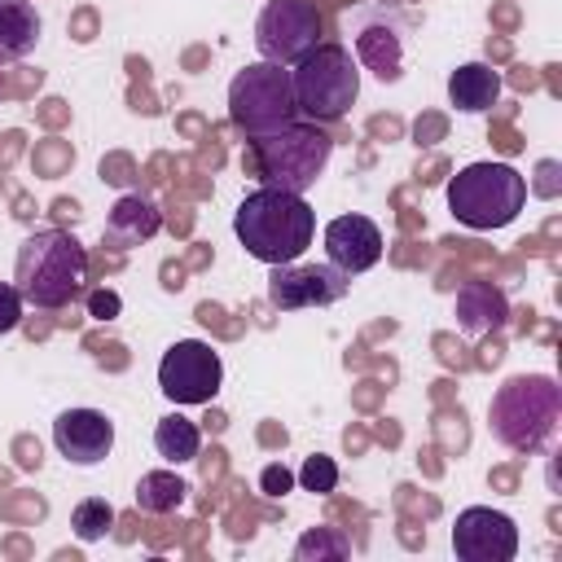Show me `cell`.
Here are the masks:
<instances>
[{
  "label": "cell",
  "instance_id": "cell-3",
  "mask_svg": "<svg viewBox=\"0 0 562 562\" xmlns=\"http://www.w3.org/2000/svg\"><path fill=\"white\" fill-rule=\"evenodd\" d=\"M88 255L83 246L61 228H40L18 246L13 259V285L35 307H66L83 285Z\"/></svg>",
  "mask_w": 562,
  "mask_h": 562
},
{
  "label": "cell",
  "instance_id": "cell-25",
  "mask_svg": "<svg viewBox=\"0 0 562 562\" xmlns=\"http://www.w3.org/2000/svg\"><path fill=\"white\" fill-rule=\"evenodd\" d=\"M290 483H294V479H290V470H285V465H268V470L259 474V487H263L268 496H285V492H290Z\"/></svg>",
  "mask_w": 562,
  "mask_h": 562
},
{
  "label": "cell",
  "instance_id": "cell-23",
  "mask_svg": "<svg viewBox=\"0 0 562 562\" xmlns=\"http://www.w3.org/2000/svg\"><path fill=\"white\" fill-rule=\"evenodd\" d=\"M299 483H303L307 492H321V496H325V492H334V487H338V465H334L329 457H321V452H316V457H307V461H303Z\"/></svg>",
  "mask_w": 562,
  "mask_h": 562
},
{
  "label": "cell",
  "instance_id": "cell-11",
  "mask_svg": "<svg viewBox=\"0 0 562 562\" xmlns=\"http://www.w3.org/2000/svg\"><path fill=\"white\" fill-rule=\"evenodd\" d=\"M452 553L461 562H514L518 527L509 514H501L492 505H470L452 522Z\"/></svg>",
  "mask_w": 562,
  "mask_h": 562
},
{
  "label": "cell",
  "instance_id": "cell-27",
  "mask_svg": "<svg viewBox=\"0 0 562 562\" xmlns=\"http://www.w3.org/2000/svg\"><path fill=\"white\" fill-rule=\"evenodd\" d=\"M558 162H540V180H536V193H544V198H553L558 193Z\"/></svg>",
  "mask_w": 562,
  "mask_h": 562
},
{
  "label": "cell",
  "instance_id": "cell-16",
  "mask_svg": "<svg viewBox=\"0 0 562 562\" xmlns=\"http://www.w3.org/2000/svg\"><path fill=\"white\" fill-rule=\"evenodd\" d=\"M158 224H162L158 206L145 202L140 193H132V198H119V202H114V211H110V220H105V241L119 246V250H127V246L149 241V237L158 233Z\"/></svg>",
  "mask_w": 562,
  "mask_h": 562
},
{
  "label": "cell",
  "instance_id": "cell-14",
  "mask_svg": "<svg viewBox=\"0 0 562 562\" xmlns=\"http://www.w3.org/2000/svg\"><path fill=\"white\" fill-rule=\"evenodd\" d=\"M325 255L338 272H369L382 259V228L369 215H338L325 224Z\"/></svg>",
  "mask_w": 562,
  "mask_h": 562
},
{
  "label": "cell",
  "instance_id": "cell-21",
  "mask_svg": "<svg viewBox=\"0 0 562 562\" xmlns=\"http://www.w3.org/2000/svg\"><path fill=\"white\" fill-rule=\"evenodd\" d=\"M110 527H114V509H110V501H101V496L79 501V505H75V514H70V531H75L83 544L101 540Z\"/></svg>",
  "mask_w": 562,
  "mask_h": 562
},
{
  "label": "cell",
  "instance_id": "cell-2",
  "mask_svg": "<svg viewBox=\"0 0 562 562\" xmlns=\"http://www.w3.org/2000/svg\"><path fill=\"white\" fill-rule=\"evenodd\" d=\"M562 417V386L549 373H518L487 404L492 435L514 452H540Z\"/></svg>",
  "mask_w": 562,
  "mask_h": 562
},
{
  "label": "cell",
  "instance_id": "cell-19",
  "mask_svg": "<svg viewBox=\"0 0 562 562\" xmlns=\"http://www.w3.org/2000/svg\"><path fill=\"white\" fill-rule=\"evenodd\" d=\"M184 496H189V483L180 474H171V470H149L136 483V505L145 514H171V509L184 505Z\"/></svg>",
  "mask_w": 562,
  "mask_h": 562
},
{
  "label": "cell",
  "instance_id": "cell-4",
  "mask_svg": "<svg viewBox=\"0 0 562 562\" xmlns=\"http://www.w3.org/2000/svg\"><path fill=\"white\" fill-rule=\"evenodd\" d=\"M527 202V180L509 162H465L448 180V211L457 224L487 233L518 220Z\"/></svg>",
  "mask_w": 562,
  "mask_h": 562
},
{
  "label": "cell",
  "instance_id": "cell-18",
  "mask_svg": "<svg viewBox=\"0 0 562 562\" xmlns=\"http://www.w3.org/2000/svg\"><path fill=\"white\" fill-rule=\"evenodd\" d=\"M154 448H158V457L171 461V465L198 461V452H202V430H198V422H189V417H180V413H167V417L154 426Z\"/></svg>",
  "mask_w": 562,
  "mask_h": 562
},
{
  "label": "cell",
  "instance_id": "cell-8",
  "mask_svg": "<svg viewBox=\"0 0 562 562\" xmlns=\"http://www.w3.org/2000/svg\"><path fill=\"white\" fill-rule=\"evenodd\" d=\"M224 382V360L202 338H180L158 360V386L171 404H211Z\"/></svg>",
  "mask_w": 562,
  "mask_h": 562
},
{
  "label": "cell",
  "instance_id": "cell-20",
  "mask_svg": "<svg viewBox=\"0 0 562 562\" xmlns=\"http://www.w3.org/2000/svg\"><path fill=\"white\" fill-rule=\"evenodd\" d=\"M501 316H505L501 290H492V285H465V294H461V325L465 329H487Z\"/></svg>",
  "mask_w": 562,
  "mask_h": 562
},
{
  "label": "cell",
  "instance_id": "cell-24",
  "mask_svg": "<svg viewBox=\"0 0 562 562\" xmlns=\"http://www.w3.org/2000/svg\"><path fill=\"white\" fill-rule=\"evenodd\" d=\"M18 325H22V294H18V285L0 281V334H9Z\"/></svg>",
  "mask_w": 562,
  "mask_h": 562
},
{
  "label": "cell",
  "instance_id": "cell-10",
  "mask_svg": "<svg viewBox=\"0 0 562 562\" xmlns=\"http://www.w3.org/2000/svg\"><path fill=\"white\" fill-rule=\"evenodd\" d=\"M342 26L356 44V66H369L382 83H395L404 61V18L386 4H360L342 18Z\"/></svg>",
  "mask_w": 562,
  "mask_h": 562
},
{
  "label": "cell",
  "instance_id": "cell-6",
  "mask_svg": "<svg viewBox=\"0 0 562 562\" xmlns=\"http://www.w3.org/2000/svg\"><path fill=\"white\" fill-rule=\"evenodd\" d=\"M290 83L299 114H307L312 123H334L360 97V66L342 44H316L294 61Z\"/></svg>",
  "mask_w": 562,
  "mask_h": 562
},
{
  "label": "cell",
  "instance_id": "cell-22",
  "mask_svg": "<svg viewBox=\"0 0 562 562\" xmlns=\"http://www.w3.org/2000/svg\"><path fill=\"white\" fill-rule=\"evenodd\" d=\"M347 536L342 531H334V527H316V531H307L303 540H299V549H294V558L299 562H321V558H347Z\"/></svg>",
  "mask_w": 562,
  "mask_h": 562
},
{
  "label": "cell",
  "instance_id": "cell-26",
  "mask_svg": "<svg viewBox=\"0 0 562 562\" xmlns=\"http://www.w3.org/2000/svg\"><path fill=\"white\" fill-rule=\"evenodd\" d=\"M88 307H92V316H101V321H110V316H119V294L114 290H97L92 299H88Z\"/></svg>",
  "mask_w": 562,
  "mask_h": 562
},
{
  "label": "cell",
  "instance_id": "cell-9",
  "mask_svg": "<svg viewBox=\"0 0 562 562\" xmlns=\"http://www.w3.org/2000/svg\"><path fill=\"white\" fill-rule=\"evenodd\" d=\"M321 44V13L312 0H268L255 22V48L263 61L294 66Z\"/></svg>",
  "mask_w": 562,
  "mask_h": 562
},
{
  "label": "cell",
  "instance_id": "cell-5",
  "mask_svg": "<svg viewBox=\"0 0 562 562\" xmlns=\"http://www.w3.org/2000/svg\"><path fill=\"white\" fill-rule=\"evenodd\" d=\"M329 149L334 140L312 127V123H290L281 132H268V136H255L250 154H246V167L272 184V189H285V193H307L325 162H329Z\"/></svg>",
  "mask_w": 562,
  "mask_h": 562
},
{
  "label": "cell",
  "instance_id": "cell-12",
  "mask_svg": "<svg viewBox=\"0 0 562 562\" xmlns=\"http://www.w3.org/2000/svg\"><path fill=\"white\" fill-rule=\"evenodd\" d=\"M347 272H338L334 263H277L268 277V299L285 312L294 307H325L338 303L347 294Z\"/></svg>",
  "mask_w": 562,
  "mask_h": 562
},
{
  "label": "cell",
  "instance_id": "cell-13",
  "mask_svg": "<svg viewBox=\"0 0 562 562\" xmlns=\"http://www.w3.org/2000/svg\"><path fill=\"white\" fill-rule=\"evenodd\" d=\"M53 443L70 465H97L114 448V422L97 408H66L53 422Z\"/></svg>",
  "mask_w": 562,
  "mask_h": 562
},
{
  "label": "cell",
  "instance_id": "cell-7",
  "mask_svg": "<svg viewBox=\"0 0 562 562\" xmlns=\"http://www.w3.org/2000/svg\"><path fill=\"white\" fill-rule=\"evenodd\" d=\"M228 119L250 136L290 127L299 119L290 70L277 61H250L246 70H237L228 83Z\"/></svg>",
  "mask_w": 562,
  "mask_h": 562
},
{
  "label": "cell",
  "instance_id": "cell-15",
  "mask_svg": "<svg viewBox=\"0 0 562 562\" xmlns=\"http://www.w3.org/2000/svg\"><path fill=\"white\" fill-rule=\"evenodd\" d=\"M496 97H501V75L487 61H465L448 75V101L461 114H483L496 105Z\"/></svg>",
  "mask_w": 562,
  "mask_h": 562
},
{
  "label": "cell",
  "instance_id": "cell-17",
  "mask_svg": "<svg viewBox=\"0 0 562 562\" xmlns=\"http://www.w3.org/2000/svg\"><path fill=\"white\" fill-rule=\"evenodd\" d=\"M40 40V13L31 0H0V57H26Z\"/></svg>",
  "mask_w": 562,
  "mask_h": 562
},
{
  "label": "cell",
  "instance_id": "cell-1",
  "mask_svg": "<svg viewBox=\"0 0 562 562\" xmlns=\"http://www.w3.org/2000/svg\"><path fill=\"white\" fill-rule=\"evenodd\" d=\"M233 233L246 246L250 259L277 268V263H294L316 233V211L303 202V193H285V189H255L237 202L233 211Z\"/></svg>",
  "mask_w": 562,
  "mask_h": 562
}]
</instances>
